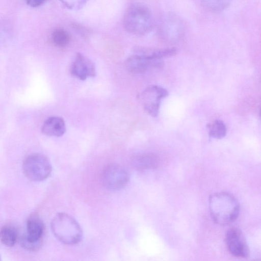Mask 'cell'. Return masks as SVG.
I'll return each instance as SVG.
<instances>
[{"instance_id": "cell-1", "label": "cell", "mask_w": 261, "mask_h": 261, "mask_svg": "<svg viewBox=\"0 0 261 261\" xmlns=\"http://www.w3.org/2000/svg\"><path fill=\"white\" fill-rule=\"evenodd\" d=\"M208 203L212 218L220 225L231 223L239 216V203L229 193L221 192L214 193L210 197Z\"/></svg>"}, {"instance_id": "cell-2", "label": "cell", "mask_w": 261, "mask_h": 261, "mask_svg": "<svg viewBox=\"0 0 261 261\" xmlns=\"http://www.w3.org/2000/svg\"><path fill=\"white\" fill-rule=\"evenodd\" d=\"M153 18L150 10L144 5L136 3L126 11L123 19L125 30L136 36L148 34L153 27Z\"/></svg>"}, {"instance_id": "cell-3", "label": "cell", "mask_w": 261, "mask_h": 261, "mask_svg": "<svg viewBox=\"0 0 261 261\" xmlns=\"http://www.w3.org/2000/svg\"><path fill=\"white\" fill-rule=\"evenodd\" d=\"M50 227L55 237L65 244H76L82 240L83 231L80 224L65 213H58L54 217Z\"/></svg>"}, {"instance_id": "cell-4", "label": "cell", "mask_w": 261, "mask_h": 261, "mask_svg": "<svg viewBox=\"0 0 261 261\" xmlns=\"http://www.w3.org/2000/svg\"><path fill=\"white\" fill-rule=\"evenodd\" d=\"M22 170L30 180L38 182L47 179L52 171L48 159L40 153H33L27 156L22 164Z\"/></svg>"}, {"instance_id": "cell-5", "label": "cell", "mask_w": 261, "mask_h": 261, "mask_svg": "<svg viewBox=\"0 0 261 261\" xmlns=\"http://www.w3.org/2000/svg\"><path fill=\"white\" fill-rule=\"evenodd\" d=\"M44 225L36 215L29 217L27 221V233L22 236L20 243L22 247L28 251L38 250L42 243Z\"/></svg>"}, {"instance_id": "cell-6", "label": "cell", "mask_w": 261, "mask_h": 261, "mask_svg": "<svg viewBox=\"0 0 261 261\" xmlns=\"http://www.w3.org/2000/svg\"><path fill=\"white\" fill-rule=\"evenodd\" d=\"M125 64L128 70L134 73H142L151 69H160L164 66L162 59L154 58L139 48L135 49Z\"/></svg>"}, {"instance_id": "cell-7", "label": "cell", "mask_w": 261, "mask_h": 261, "mask_svg": "<svg viewBox=\"0 0 261 261\" xmlns=\"http://www.w3.org/2000/svg\"><path fill=\"white\" fill-rule=\"evenodd\" d=\"M161 38L168 43H175L184 37L186 27L182 20L173 14H168L162 18L160 25Z\"/></svg>"}, {"instance_id": "cell-8", "label": "cell", "mask_w": 261, "mask_h": 261, "mask_svg": "<svg viewBox=\"0 0 261 261\" xmlns=\"http://www.w3.org/2000/svg\"><path fill=\"white\" fill-rule=\"evenodd\" d=\"M129 180L127 171L124 167L116 164L108 165L101 174L103 186L111 191H118L123 189L127 185Z\"/></svg>"}, {"instance_id": "cell-9", "label": "cell", "mask_w": 261, "mask_h": 261, "mask_svg": "<svg viewBox=\"0 0 261 261\" xmlns=\"http://www.w3.org/2000/svg\"><path fill=\"white\" fill-rule=\"evenodd\" d=\"M168 95V91L160 86L153 85L148 86L141 96L144 109L151 116H157L162 99Z\"/></svg>"}, {"instance_id": "cell-10", "label": "cell", "mask_w": 261, "mask_h": 261, "mask_svg": "<svg viewBox=\"0 0 261 261\" xmlns=\"http://www.w3.org/2000/svg\"><path fill=\"white\" fill-rule=\"evenodd\" d=\"M226 244L229 252L238 257L246 258L249 255V249L241 230L231 228L226 233Z\"/></svg>"}, {"instance_id": "cell-11", "label": "cell", "mask_w": 261, "mask_h": 261, "mask_svg": "<svg viewBox=\"0 0 261 261\" xmlns=\"http://www.w3.org/2000/svg\"><path fill=\"white\" fill-rule=\"evenodd\" d=\"M71 73L76 78L84 81L96 75L95 64L81 53H77L71 64Z\"/></svg>"}, {"instance_id": "cell-12", "label": "cell", "mask_w": 261, "mask_h": 261, "mask_svg": "<svg viewBox=\"0 0 261 261\" xmlns=\"http://www.w3.org/2000/svg\"><path fill=\"white\" fill-rule=\"evenodd\" d=\"M66 132V125L64 119L58 116L48 118L42 126L43 134L50 137H60Z\"/></svg>"}, {"instance_id": "cell-13", "label": "cell", "mask_w": 261, "mask_h": 261, "mask_svg": "<svg viewBox=\"0 0 261 261\" xmlns=\"http://www.w3.org/2000/svg\"><path fill=\"white\" fill-rule=\"evenodd\" d=\"M135 167L140 170L155 168L158 165V159L152 153H145L136 156L133 160Z\"/></svg>"}, {"instance_id": "cell-14", "label": "cell", "mask_w": 261, "mask_h": 261, "mask_svg": "<svg viewBox=\"0 0 261 261\" xmlns=\"http://www.w3.org/2000/svg\"><path fill=\"white\" fill-rule=\"evenodd\" d=\"M17 239V231L12 225L3 226L0 229V240L7 247H12L15 245Z\"/></svg>"}, {"instance_id": "cell-15", "label": "cell", "mask_w": 261, "mask_h": 261, "mask_svg": "<svg viewBox=\"0 0 261 261\" xmlns=\"http://www.w3.org/2000/svg\"><path fill=\"white\" fill-rule=\"evenodd\" d=\"M231 2V0H201V4L206 10L217 13L226 9Z\"/></svg>"}, {"instance_id": "cell-16", "label": "cell", "mask_w": 261, "mask_h": 261, "mask_svg": "<svg viewBox=\"0 0 261 261\" xmlns=\"http://www.w3.org/2000/svg\"><path fill=\"white\" fill-rule=\"evenodd\" d=\"M208 134L211 137L221 139L226 134V127L224 123L220 120H216L208 126Z\"/></svg>"}, {"instance_id": "cell-17", "label": "cell", "mask_w": 261, "mask_h": 261, "mask_svg": "<svg viewBox=\"0 0 261 261\" xmlns=\"http://www.w3.org/2000/svg\"><path fill=\"white\" fill-rule=\"evenodd\" d=\"M51 39L53 43L59 47L66 46L70 40L68 33L64 29H55L51 33Z\"/></svg>"}, {"instance_id": "cell-18", "label": "cell", "mask_w": 261, "mask_h": 261, "mask_svg": "<svg viewBox=\"0 0 261 261\" xmlns=\"http://www.w3.org/2000/svg\"><path fill=\"white\" fill-rule=\"evenodd\" d=\"M67 9L76 11L82 9L88 0H60Z\"/></svg>"}, {"instance_id": "cell-19", "label": "cell", "mask_w": 261, "mask_h": 261, "mask_svg": "<svg viewBox=\"0 0 261 261\" xmlns=\"http://www.w3.org/2000/svg\"><path fill=\"white\" fill-rule=\"evenodd\" d=\"M46 0H25L28 5L31 7L36 8L42 5Z\"/></svg>"}, {"instance_id": "cell-20", "label": "cell", "mask_w": 261, "mask_h": 261, "mask_svg": "<svg viewBox=\"0 0 261 261\" xmlns=\"http://www.w3.org/2000/svg\"><path fill=\"white\" fill-rule=\"evenodd\" d=\"M0 260H1V258H0Z\"/></svg>"}]
</instances>
